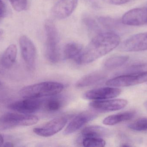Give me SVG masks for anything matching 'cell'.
<instances>
[{"mask_svg":"<svg viewBox=\"0 0 147 147\" xmlns=\"http://www.w3.org/2000/svg\"><path fill=\"white\" fill-rule=\"evenodd\" d=\"M17 52L14 45H10L6 49L0 59V64L3 68L9 69L13 66L16 60Z\"/></svg>","mask_w":147,"mask_h":147,"instance_id":"18","label":"cell"},{"mask_svg":"<svg viewBox=\"0 0 147 147\" xmlns=\"http://www.w3.org/2000/svg\"><path fill=\"white\" fill-rule=\"evenodd\" d=\"M22 58L30 70L35 68L36 59V49L34 43L26 35H22L19 40Z\"/></svg>","mask_w":147,"mask_h":147,"instance_id":"6","label":"cell"},{"mask_svg":"<svg viewBox=\"0 0 147 147\" xmlns=\"http://www.w3.org/2000/svg\"><path fill=\"white\" fill-rule=\"evenodd\" d=\"M121 92V90L118 88L102 87L88 91L84 94L83 97L88 100H106L117 97Z\"/></svg>","mask_w":147,"mask_h":147,"instance_id":"13","label":"cell"},{"mask_svg":"<svg viewBox=\"0 0 147 147\" xmlns=\"http://www.w3.org/2000/svg\"><path fill=\"white\" fill-rule=\"evenodd\" d=\"M4 145H3L2 146L3 147H13L14 145L11 142H7V143L3 144Z\"/></svg>","mask_w":147,"mask_h":147,"instance_id":"30","label":"cell"},{"mask_svg":"<svg viewBox=\"0 0 147 147\" xmlns=\"http://www.w3.org/2000/svg\"><path fill=\"white\" fill-rule=\"evenodd\" d=\"M110 134L109 130L106 128L98 126H88L81 131L80 140L90 137L102 138L109 136Z\"/></svg>","mask_w":147,"mask_h":147,"instance_id":"17","label":"cell"},{"mask_svg":"<svg viewBox=\"0 0 147 147\" xmlns=\"http://www.w3.org/2000/svg\"><path fill=\"white\" fill-rule=\"evenodd\" d=\"M44 101L39 98H24L12 103L8 106L10 109L21 114H30L38 111L43 107Z\"/></svg>","mask_w":147,"mask_h":147,"instance_id":"7","label":"cell"},{"mask_svg":"<svg viewBox=\"0 0 147 147\" xmlns=\"http://www.w3.org/2000/svg\"><path fill=\"white\" fill-rule=\"evenodd\" d=\"M147 81V71L118 76L107 81L106 84L111 87H128Z\"/></svg>","mask_w":147,"mask_h":147,"instance_id":"5","label":"cell"},{"mask_svg":"<svg viewBox=\"0 0 147 147\" xmlns=\"http://www.w3.org/2000/svg\"><path fill=\"white\" fill-rule=\"evenodd\" d=\"M63 89V85L61 83L41 82L24 87L20 91V94L24 98H40L56 96Z\"/></svg>","mask_w":147,"mask_h":147,"instance_id":"2","label":"cell"},{"mask_svg":"<svg viewBox=\"0 0 147 147\" xmlns=\"http://www.w3.org/2000/svg\"><path fill=\"white\" fill-rule=\"evenodd\" d=\"M120 50L125 52H138L147 50V32L134 35L124 41Z\"/></svg>","mask_w":147,"mask_h":147,"instance_id":"8","label":"cell"},{"mask_svg":"<svg viewBox=\"0 0 147 147\" xmlns=\"http://www.w3.org/2000/svg\"><path fill=\"white\" fill-rule=\"evenodd\" d=\"M83 22L89 32L91 33V34H93L94 36L102 33V29L98 24V22L92 18L85 17Z\"/></svg>","mask_w":147,"mask_h":147,"instance_id":"22","label":"cell"},{"mask_svg":"<svg viewBox=\"0 0 147 147\" xmlns=\"http://www.w3.org/2000/svg\"><path fill=\"white\" fill-rule=\"evenodd\" d=\"M144 106H145L146 110H147V101L145 102V103H144Z\"/></svg>","mask_w":147,"mask_h":147,"instance_id":"32","label":"cell"},{"mask_svg":"<svg viewBox=\"0 0 147 147\" xmlns=\"http://www.w3.org/2000/svg\"><path fill=\"white\" fill-rule=\"evenodd\" d=\"M4 142V139L2 135L0 134V147L2 146Z\"/></svg>","mask_w":147,"mask_h":147,"instance_id":"29","label":"cell"},{"mask_svg":"<svg viewBox=\"0 0 147 147\" xmlns=\"http://www.w3.org/2000/svg\"><path fill=\"white\" fill-rule=\"evenodd\" d=\"M78 0H59L53 7V16L58 20L65 19L73 13L78 5Z\"/></svg>","mask_w":147,"mask_h":147,"instance_id":"12","label":"cell"},{"mask_svg":"<svg viewBox=\"0 0 147 147\" xmlns=\"http://www.w3.org/2000/svg\"><path fill=\"white\" fill-rule=\"evenodd\" d=\"M95 114L90 112L82 113L71 120L63 132L64 134L69 135L80 129L85 124L96 118Z\"/></svg>","mask_w":147,"mask_h":147,"instance_id":"14","label":"cell"},{"mask_svg":"<svg viewBox=\"0 0 147 147\" xmlns=\"http://www.w3.org/2000/svg\"><path fill=\"white\" fill-rule=\"evenodd\" d=\"M1 68H2V67L1 66V64H0V72H1L2 71Z\"/></svg>","mask_w":147,"mask_h":147,"instance_id":"33","label":"cell"},{"mask_svg":"<svg viewBox=\"0 0 147 147\" xmlns=\"http://www.w3.org/2000/svg\"><path fill=\"white\" fill-rule=\"evenodd\" d=\"M83 50V46L78 43L74 42L67 43L63 49L64 58L67 60L74 61L79 64Z\"/></svg>","mask_w":147,"mask_h":147,"instance_id":"15","label":"cell"},{"mask_svg":"<svg viewBox=\"0 0 147 147\" xmlns=\"http://www.w3.org/2000/svg\"><path fill=\"white\" fill-rule=\"evenodd\" d=\"M3 32L2 30L1 29H0V39L1 38L2 36L3 35Z\"/></svg>","mask_w":147,"mask_h":147,"instance_id":"31","label":"cell"},{"mask_svg":"<svg viewBox=\"0 0 147 147\" xmlns=\"http://www.w3.org/2000/svg\"><path fill=\"white\" fill-rule=\"evenodd\" d=\"M81 142L83 146L86 147H103L106 145L105 141L100 138H84Z\"/></svg>","mask_w":147,"mask_h":147,"instance_id":"24","label":"cell"},{"mask_svg":"<svg viewBox=\"0 0 147 147\" xmlns=\"http://www.w3.org/2000/svg\"><path fill=\"white\" fill-rule=\"evenodd\" d=\"M105 78V74L102 71H96L82 77L76 84L77 88H84L94 85Z\"/></svg>","mask_w":147,"mask_h":147,"instance_id":"16","label":"cell"},{"mask_svg":"<svg viewBox=\"0 0 147 147\" xmlns=\"http://www.w3.org/2000/svg\"><path fill=\"white\" fill-rule=\"evenodd\" d=\"M129 59V57L127 56H113L107 59L104 62L103 66L107 69H115L126 64Z\"/></svg>","mask_w":147,"mask_h":147,"instance_id":"20","label":"cell"},{"mask_svg":"<svg viewBox=\"0 0 147 147\" xmlns=\"http://www.w3.org/2000/svg\"><path fill=\"white\" fill-rule=\"evenodd\" d=\"M122 22L132 26L147 24V7L136 8L128 11L123 16Z\"/></svg>","mask_w":147,"mask_h":147,"instance_id":"10","label":"cell"},{"mask_svg":"<svg viewBox=\"0 0 147 147\" xmlns=\"http://www.w3.org/2000/svg\"><path fill=\"white\" fill-rule=\"evenodd\" d=\"M65 117L55 118L39 127L34 129L33 132L37 135L44 137H50L61 131L67 124Z\"/></svg>","mask_w":147,"mask_h":147,"instance_id":"9","label":"cell"},{"mask_svg":"<svg viewBox=\"0 0 147 147\" xmlns=\"http://www.w3.org/2000/svg\"><path fill=\"white\" fill-rule=\"evenodd\" d=\"M98 21L99 24L108 32H114L113 30L117 28L118 26L117 21L110 17L101 16L98 18Z\"/></svg>","mask_w":147,"mask_h":147,"instance_id":"23","label":"cell"},{"mask_svg":"<svg viewBox=\"0 0 147 147\" xmlns=\"http://www.w3.org/2000/svg\"><path fill=\"white\" fill-rule=\"evenodd\" d=\"M38 121V118L33 115L7 113L0 117V130H7L20 126H32L36 124Z\"/></svg>","mask_w":147,"mask_h":147,"instance_id":"4","label":"cell"},{"mask_svg":"<svg viewBox=\"0 0 147 147\" xmlns=\"http://www.w3.org/2000/svg\"><path fill=\"white\" fill-rule=\"evenodd\" d=\"M120 36L114 32H102L94 36L83 50L79 64L92 63L108 54L120 43Z\"/></svg>","mask_w":147,"mask_h":147,"instance_id":"1","label":"cell"},{"mask_svg":"<svg viewBox=\"0 0 147 147\" xmlns=\"http://www.w3.org/2000/svg\"><path fill=\"white\" fill-rule=\"evenodd\" d=\"M12 7L16 11L20 12L27 7V0H9Z\"/></svg>","mask_w":147,"mask_h":147,"instance_id":"26","label":"cell"},{"mask_svg":"<svg viewBox=\"0 0 147 147\" xmlns=\"http://www.w3.org/2000/svg\"><path fill=\"white\" fill-rule=\"evenodd\" d=\"M45 54L47 60L56 64L60 58L59 35L57 28L51 20H46L45 24Z\"/></svg>","mask_w":147,"mask_h":147,"instance_id":"3","label":"cell"},{"mask_svg":"<svg viewBox=\"0 0 147 147\" xmlns=\"http://www.w3.org/2000/svg\"><path fill=\"white\" fill-rule=\"evenodd\" d=\"M128 127L138 132L147 131V118H141L136 120L129 124Z\"/></svg>","mask_w":147,"mask_h":147,"instance_id":"25","label":"cell"},{"mask_svg":"<svg viewBox=\"0 0 147 147\" xmlns=\"http://www.w3.org/2000/svg\"><path fill=\"white\" fill-rule=\"evenodd\" d=\"M104 1L109 4L113 5H121L125 4L131 0H103Z\"/></svg>","mask_w":147,"mask_h":147,"instance_id":"27","label":"cell"},{"mask_svg":"<svg viewBox=\"0 0 147 147\" xmlns=\"http://www.w3.org/2000/svg\"><path fill=\"white\" fill-rule=\"evenodd\" d=\"M135 115V112L134 111H127L112 115L105 118L103 121V123L107 126H113L131 120L134 118Z\"/></svg>","mask_w":147,"mask_h":147,"instance_id":"19","label":"cell"},{"mask_svg":"<svg viewBox=\"0 0 147 147\" xmlns=\"http://www.w3.org/2000/svg\"><path fill=\"white\" fill-rule=\"evenodd\" d=\"M63 101L60 98L53 97L44 101L43 107L47 112H55L60 110L63 106Z\"/></svg>","mask_w":147,"mask_h":147,"instance_id":"21","label":"cell"},{"mask_svg":"<svg viewBox=\"0 0 147 147\" xmlns=\"http://www.w3.org/2000/svg\"><path fill=\"white\" fill-rule=\"evenodd\" d=\"M7 9L3 2L0 0V18L4 17L6 15Z\"/></svg>","mask_w":147,"mask_h":147,"instance_id":"28","label":"cell"},{"mask_svg":"<svg viewBox=\"0 0 147 147\" xmlns=\"http://www.w3.org/2000/svg\"><path fill=\"white\" fill-rule=\"evenodd\" d=\"M125 99L97 100L90 103V106L93 109L102 112H110L120 110L127 105Z\"/></svg>","mask_w":147,"mask_h":147,"instance_id":"11","label":"cell"}]
</instances>
